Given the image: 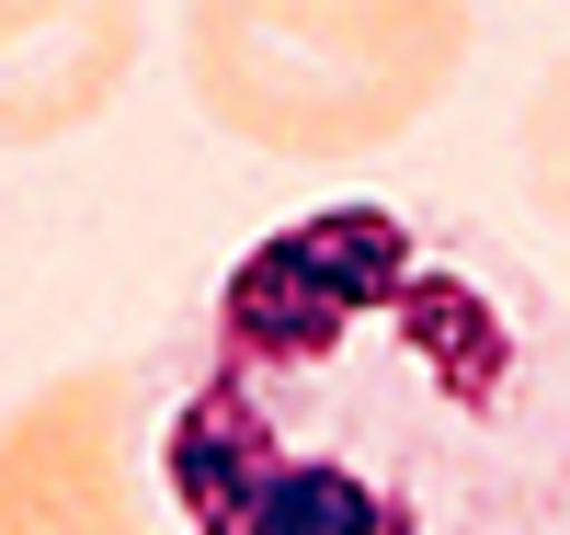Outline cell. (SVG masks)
Returning <instances> with one entry per match:
<instances>
[{"label":"cell","mask_w":570,"mask_h":535,"mask_svg":"<svg viewBox=\"0 0 570 535\" xmlns=\"http://www.w3.org/2000/svg\"><path fill=\"white\" fill-rule=\"evenodd\" d=\"M149 365L171 535H570V308L468 217L308 206Z\"/></svg>","instance_id":"1"},{"label":"cell","mask_w":570,"mask_h":535,"mask_svg":"<svg viewBox=\"0 0 570 535\" xmlns=\"http://www.w3.org/2000/svg\"><path fill=\"white\" fill-rule=\"evenodd\" d=\"M468 46L456 0H206L183 12V80L263 160H365L445 103Z\"/></svg>","instance_id":"2"},{"label":"cell","mask_w":570,"mask_h":535,"mask_svg":"<svg viewBox=\"0 0 570 535\" xmlns=\"http://www.w3.org/2000/svg\"><path fill=\"white\" fill-rule=\"evenodd\" d=\"M149 399L160 365H69L0 410V535H149Z\"/></svg>","instance_id":"3"},{"label":"cell","mask_w":570,"mask_h":535,"mask_svg":"<svg viewBox=\"0 0 570 535\" xmlns=\"http://www.w3.org/2000/svg\"><path fill=\"white\" fill-rule=\"evenodd\" d=\"M126 0H0V149H46V137L91 126L137 69Z\"/></svg>","instance_id":"4"},{"label":"cell","mask_w":570,"mask_h":535,"mask_svg":"<svg viewBox=\"0 0 570 535\" xmlns=\"http://www.w3.org/2000/svg\"><path fill=\"white\" fill-rule=\"evenodd\" d=\"M513 160H525V194H537V217L570 239V58L525 91V126H513Z\"/></svg>","instance_id":"5"},{"label":"cell","mask_w":570,"mask_h":535,"mask_svg":"<svg viewBox=\"0 0 570 535\" xmlns=\"http://www.w3.org/2000/svg\"><path fill=\"white\" fill-rule=\"evenodd\" d=\"M149 535H171V524H149Z\"/></svg>","instance_id":"6"}]
</instances>
